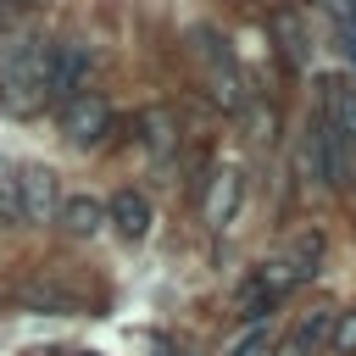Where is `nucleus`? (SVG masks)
<instances>
[{
    "label": "nucleus",
    "instance_id": "nucleus-1",
    "mask_svg": "<svg viewBox=\"0 0 356 356\" xmlns=\"http://www.w3.org/2000/svg\"><path fill=\"white\" fill-rule=\"evenodd\" d=\"M44 56H50V44H39V39H0V111L6 117H39L50 106Z\"/></svg>",
    "mask_w": 356,
    "mask_h": 356
},
{
    "label": "nucleus",
    "instance_id": "nucleus-2",
    "mask_svg": "<svg viewBox=\"0 0 356 356\" xmlns=\"http://www.w3.org/2000/svg\"><path fill=\"white\" fill-rule=\"evenodd\" d=\"M189 44H195V61H200V78H206L211 100H217L222 111H245L250 89H245V72L234 67L228 44H222V39L211 33V28H195V33H189Z\"/></svg>",
    "mask_w": 356,
    "mask_h": 356
},
{
    "label": "nucleus",
    "instance_id": "nucleus-3",
    "mask_svg": "<svg viewBox=\"0 0 356 356\" xmlns=\"http://www.w3.org/2000/svg\"><path fill=\"white\" fill-rule=\"evenodd\" d=\"M61 139L67 145H78V150H95L111 128H117V111H111V100H100L95 89H83V95H72L61 111Z\"/></svg>",
    "mask_w": 356,
    "mask_h": 356
},
{
    "label": "nucleus",
    "instance_id": "nucleus-4",
    "mask_svg": "<svg viewBox=\"0 0 356 356\" xmlns=\"http://www.w3.org/2000/svg\"><path fill=\"white\" fill-rule=\"evenodd\" d=\"M83 78H89V50L78 39L50 44V56H44V95L56 106H67L72 95H83Z\"/></svg>",
    "mask_w": 356,
    "mask_h": 356
},
{
    "label": "nucleus",
    "instance_id": "nucleus-5",
    "mask_svg": "<svg viewBox=\"0 0 356 356\" xmlns=\"http://www.w3.org/2000/svg\"><path fill=\"white\" fill-rule=\"evenodd\" d=\"M11 189H17L22 222H50L56 206H61V184H56L50 167H22V172H11Z\"/></svg>",
    "mask_w": 356,
    "mask_h": 356
},
{
    "label": "nucleus",
    "instance_id": "nucleus-6",
    "mask_svg": "<svg viewBox=\"0 0 356 356\" xmlns=\"http://www.w3.org/2000/svg\"><path fill=\"white\" fill-rule=\"evenodd\" d=\"M317 111H323V122L356 150V89H350L345 78H323V106H317Z\"/></svg>",
    "mask_w": 356,
    "mask_h": 356
},
{
    "label": "nucleus",
    "instance_id": "nucleus-7",
    "mask_svg": "<svg viewBox=\"0 0 356 356\" xmlns=\"http://www.w3.org/2000/svg\"><path fill=\"white\" fill-rule=\"evenodd\" d=\"M56 222H61V234L89 239V234H100V228H106V206H100L95 195H67V200L56 206Z\"/></svg>",
    "mask_w": 356,
    "mask_h": 356
},
{
    "label": "nucleus",
    "instance_id": "nucleus-8",
    "mask_svg": "<svg viewBox=\"0 0 356 356\" xmlns=\"http://www.w3.org/2000/svg\"><path fill=\"white\" fill-rule=\"evenodd\" d=\"M234 206H239V172H234V167H217V172H211V189H206V206H200L206 228H222V222L234 217Z\"/></svg>",
    "mask_w": 356,
    "mask_h": 356
},
{
    "label": "nucleus",
    "instance_id": "nucleus-9",
    "mask_svg": "<svg viewBox=\"0 0 356 356\" xmlns=\"http://www.w3.org/2000/svg\"><path fill=\"white\" fill-rule=\"evenodd\" d=\"M17 306H22V312H39V317H67V312H78V300H72L61 284H44V278L22 284V289H17Z\"/></svg>",
    "mask_w": 356,
    "mask_h": 356
},
{
    "label": "nucleus",
    "instance_id": "nucleus-10",
    "mask_svg": "<svg viewBox=\"0 0 356 356\" xmlns=\"http://www.w3.org/2000/svg\"><path fill=\"white\" fill-rule=\"evenodd\" d=\"M106 217H111L128 239H145V228H150V200H145L139 189H117L111 206H106Z\"/></svg>",
    "mask_w": 356,
    "mask_h": 356
},
{
    "label": "nucleus",
    "instance_id": "nucleus-11",
    "mask_svg": "<svg viewBox=\"0 0 356 356\" xmlns=\"http://www.w3.org/2000/svg\"><path fill=\"white\" fill-rule=\"evenodd\" d=\"M134 128H139L145 150H156V156H167V150H172V117H167V111H139V117H134Z\"/></svg>",
    "mask_w": 356,
    "mask_h": 356
},
{
    "label": "nucleus",
    "instance_id": "nucleus-12",
    "mask_svg": "<svg viewBox=\"0 0 356 356\" xmlns=\"http://www.w3.org/2000/svg\"><path fill=\"white\" fill-rule=\"evenodd\" d=\"M334 328V312L323 306V312H312V317H300V328H295V350H306V345H317L323 334Z\"/></svg>",
    "mask_w": 356,
    "mask_h": 356
},
{
    "label": "nucleus",
    "instance_id": "nucleus-13",
    "mask_svg": "<svg viewBox=\"0 0 356 356\" xmlns=\"http://www.w3.org/2000/svg\"><path fill=\"white\" fill-rule=\"evenodd\" d=\"M261 350H267V323H250L245 334H234V339H228V350H222V356H261Z\"/></svg>",
    "mask_w": 356,
    "mask_h": 356
},
{
    "label": "nucleus",
    "instance_id": "nucleus-14",
    "mask_svg": "<svg viewBox=\"0 0 356 356\" xmlns=\"http://www.w3.org/2000/svg\"><path fill=\"white\" fill-rule=\"evenodd\" d=\"M334 350L356 356V312H334Z\"/></svg>",
    "mask_w": 356,
    "mask_h": 356
},
{
    "label": "nucleus",
    "instance_id": "nucleus-15",
    "mask_svg": "<svg viewBox=\"0 0 356 356\" xmlns=\"http://www.w3.org/2000/svg\"><path fill=\"white\" fill-rule=\"evenodd\" d=\"M0 222H6V228H11V222H22V206H17L11 178H0Z\"/></svg>",
    "mask_w": 356,
    "mask_h": 356
},
{
    "label": "nucleus",
    "instance_id": "nucleus-16",
    "mask_svg": "<svg viewBox=\"0 0 356 356\" xmlns=\"http://www.w3.org/2000/svg\"><path fill=\"white\" fill-rule=\"evenodd\" d=\"M150 356H178V350H172L167 339H156V350H150Z\"/></svg>",
    "mask_w": 356,
    "mask_h": 356
},
{
    "label": "nucleus",
    "instance_id": "nucleus-17",
    "mask_svg": "<svg viewBox=\"0 0 356 356\" xmlns=\"http://www.w3.org/2000/svg\"><path fill=\"white\" fill-rule=\"evenodd\" d=\"M72 356H95V350H72Z\"/></svg>",
    "mask_w": 356,
    "mask_h": 356
}]
</instances>
